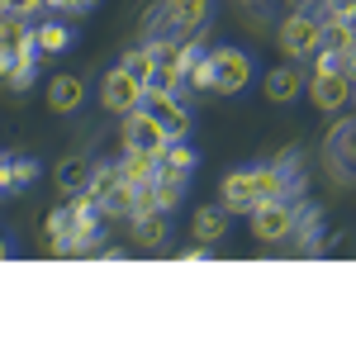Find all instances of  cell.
Returning a JSON list of instances; mask_svg holds the SVG:
<instances>
[{
  "mask_svg": "<svg viewBox=\"0 0 356 356\" xmlns=\"http://www.w3.org/2000/svg\"><path fill=\"white\" fill-rule=\"evenodd\" d=\"M295 195V171L290 166H252V171H228L223 176L219 204L228 214H252L266 200H290Z\"/></svg>",
  "mask_w": 356,
  "mask_h": 356,
  "instance_id": "cell-1",
  "label": "cell"
},
{
  "mask_svg": "<svg viewBox=\"0 0 356 356\" xmlns=\"http://www.w3.org/2000/svg\"><path fill=\"white\" fill-rule=\"evenodd\" d=\"M275 43H280V53L290 57V62L314 57L318 43H323V15H318V10H295V15H285L280 29H275Z\"/></svg>",
  "mask_w": 356,
  "mask_h": 356,
  "instance_id": "cell-2",
  "label": "cell"
},
{
  "mask_svg": "<svg viewBox=\"0 0 356 356\" xmlns=\"http://www.w3.org/2000/svg\"><path fill=\"white\" fill-rule=\"evenodd\" d=\"M209 19V0H162L157 10H147V24L143 33H157L166 29L171 38H186V33H200Z\"/></svg>",
  "mask_w": 356,
  "mask_h": 356,
  "instance_id": "cell-3",
  "label": "cell"
},
{
  "mask_svg": "<svg viewBox=\"0 0 356 356\" xmlns=\"http://www.w3.org/2000/svg\"><path fill=\"white\" fill-rule=\"evenodd\" d=\"M295 214H300L295 200H266V204H257L252 209V238L257 243H285L295 233Z\"/></svg>",
  "mask_w": 356,
  "mask_h": 356,
  "instance_id": "cell-4",
  "label": "cell"
},
{
  "mask_svg": "<svg viewBox=\"0 0 356 356\" xmlns=\"http://www.w3.org/2000/svg\"><path fill=\"white\" fill-rule=\"evenodd\" d=\"M119 138H124V147H134V152H166V129L157 124V114L147 110V105H138V110L124 114V129H119Z\"/></svg>",
  "mask_w": 356,
  "mask_h": 356,
  "instance_id": "cell-5",
  "label": "cell"
},
{
  "mask_svg": "<svg viewBox=\"0 0 356 356\" xmlns=\"http://www.w3.org/2000/svg\"><path fill=\"white\" fill-rule=\"evenodd\" d=\"M100 100H105V110H110V114H119V119H124L129 110H138V105L147 100V86L138 81V76H129L124 67H114L110 76L100 81Z\"/></svg>",
  "mask_w": 356,
  "mask_h": 356,
  "instance_id": "cell-6",
  "label": "cell"
},
{
  "mask_svg": "<svg viewBox=\"0 0 356 356\" xmlns=\"http://www.w3.org/2000/svg\"><path fill=\"white\" fill-rule=\"evenodd\" d=\"M352 90H356V81L347 76V72H314L309 100H314L323 114H342L347 105H352Z\"/></svg>",
  "mask_w": 356,
  "mask_h": 356,
  "instance_id": "cell-7",
  "label": "cell"
},
{
  "mask_svg": "<svg viewBox=\"0 0 356 356\" xmlns=\"http://www.w3.org/2000/svg\"><path fill=\"white\" fill-rule=\"evenodd\" d=\"M143 105L157 114V124L166 129V138H186V134H191V110H186V100H181L176 90L147 86V100H143Z\"/></svg>",
  "mask_w": 356,
  "mask_h": 356,
  "instance_id": "cell-8",
  "label": "cell"
},
{
  "mask_svg": "<svg viewBox=\"0 0 356 356\" xmlns=\"http://www.w3.org/2000/svg\"><path fill=\"white\" fill-rule=\"evenodd\" d=\"M209 62H214V90L219 95H238L252 76V62H247L243 48H214Z\"/></svg>",
  "mask_w": 356,
  "mask_h": 356,
  "instance_id": "cell-9",
  "label": "cell"
},
{
  "mask_svg": "<svg viewBox=\"0 0 356 356\" xmlns=\"http://www.w3.org/2000/svg\"><path fill=\"white\" fill-rule=\"evenodd\" d=\"M166 238H171V209H143L129 219V243L143 247V252L166 247Z\"/></svg>",
  "mask_w": 356,
  "mask_h": 356,
  "instance_id": "cell-10",
  "label": "cell"
},
{
  "mask_svg": "<svg viewBox=\"0 0 356 356\" xmlns=\"http://www.w3.org/2000/svg\"><path fill=\"white\" fill-rule=\"evenodd\" d=\"M228 228H233V214H228L223 204H200L195 219H191V238L204 243V247H214V243L228 238Z\"/></svg>",
  "mask_w": 356,
  "mask_h": 356,
  "instance_id": "cell-11",
  "label": "cell"
},
{
  "mask_svg": "<svg viewBox=\"0 0 356 356\" xmlns=\"http://www.w3.org/2000/svg\"><path fill=\"white\" fill-rule=\"evenodd\" d=\"M157 171H162V152H134V147H124V157H119V176H124L129 186H147V181H157Z\"/></svg>",
  "mask_w": 356,
  "mask_h": 356,
  "instance_id": "cell-12",
  "label": "cell"
},
{
  "mask_svg": "<svg viewBox=\"0 0 356 356\" xmlns=\"http://www.w3.org/2000/svg\"><path fill=\"white\" fill-rule=\"evenodd\" d=\"M81 100H86L81 76H53V81H48V105H53V114H76Z\"/></svg>",
  "mask_w": 356,
  "mask_h": 356,
  "instance_id": "cell-13",
  "label": "cell"
},
{
  "mask_svg": "<svg viewBox=\"0 0 356 356\" xmlns=\"http://www.w3.org/2000/svg\"><path fill=\"white\" fill-rule=\"evenodd\" d=\"M90 157H81V152H72V157H62L57 162V171H53V181H57V191H67V195H76V191H86L90 186Z\"/></svg>",
  "mask_w": 356,
  "mask_h": 356,
  "instance_id": "cell-14",
  "label": "cell"
},
{
  "mask_svg": "<svg viewBox=\"0 0 356 356\" xmlns=\"http://www.w3.org/2000/svg\"><path fill=\"white\" fill-rule=\"evenodd\" d=\"M300 95H304L300 67H275L271 76H266V100H275V105H290V100H300Z\"/></svg>",
  "mask_w": 356,
  "mask_h": 356,
  "instance_id": "cell-15",
  "label": "cell"
},
{
  "mask_svg": "<svg viewBox=\"0 0 356 356\" xmlns=\"http://www.w3.org/2000/svg\"><path fill=\"white\" fill-rule=\"evenodd\" d=\"M100 214H105V219H114V223H129V219L138 214V195H134V186H129V181H119V186H114V191L100 200Z\"/></svg>",
  "mask_w": 356,
  "mask_h": 356,
  "instance_id": "cell-16",
  "label": "cell"
},
{
  "mask_svg": "<svg viewBox=\"0 0 356 356\" xmlns=\"http://www.w3.org/2000/svg\"><path fill=\"white\" fill-rule=\"evenodd\" d=\"M33 48H38V57H53V53H62V48H72V29L57 24V19L33 24Z\"/></svg>",
  "mask_w": 356,
  "mask_h": 356,
  "instance_id": "cell-17",
  "label": "cell"
},
{
  "mask_svg": "<svg viewBox=\"0 0 356 356\" xmlns=\"http://www.w3.org/2000/svg\"><path fill=\"white\" fill-rule=\"evenodd\" d=\"M323 53H352L356 48V29L352 19H323Z\"/></svg>",
  "mask_w": 356,
  "mask_h": 356,
  "instance_id": "cell-18",
  "label": "cell"
},
{
  "mask_svg": "<svg viewBox=\"0 0 356 356\" xmlns=\"http://www.w3.org/2000/svg\"><path fill=\"white\" fill-rule=\"evenodd\" d=\"M186 181H191V176H176V171H157V181H152V191H157V204H162V209H176V204L186 200Z\"/></svg>",
  "mask_w": 356,
  "mask_h": 356,
  "instance_id": "cell-19",
  "label": "cell"
},
{
  "mask_svg": "<svg viewBox=\"0 0 356 356\" xmlns=\"http://www.w3.org/2000/svg\"><path fill=\"white\" fill-rule=\"evenodd\" d=\"M162 171H176V176H191V171H195V147L186 143V138H171V143H166Z\"/></svg>",
  "mask_w": 356,
  "mask_h": 356,
  "instance_id": "cell-20",
  "label": "cell"
},
{
  "mask_svg": "<svg viewBox=\"0 0 356 356\" xmlns=\"http://www.w3.org/2000/svg\"><path fill=\"white\" fill-rule=\"evenodd\" d=\"M318 233H323V214L309 209V204H300V214H295V233H290V238H295L300 247H314V243H318Z\"/></svg>",
  "mask_w": 356,
  "mask_h": 356,
  "instance_id": "cell-21",
  "label": "cell"
},
{
  "mask_svg": "<svg viewBox=\"0 0 356 356\" xmlns=\"http://www.w3.org/2000/svg\"><path fill=\"white\" fill-rule=\"evenodd\" d=\"M186 86L191 90H214V62H209V53H195L186 62Z\"/></svg>",
  "mask_w": 356,
  "mask_h": 356,
  "instance_id": "cell-22",
  "label": "cell"
},
{
  "mask_svg": "<svg viewBox=\"0 0 356 356\" xmlns=\"http://www.w3.org/2000/svg\"><path fill=\"white\" fill-rule=\"evenodd\" d=\"M119 181H124V176H119V162H114V166H95V171H90V186H86V191L95 195V204H100V200H105V195H110Z\"/></svg>",
  "mask_w": 356,
  "mask_h": 356,
  "instance_id": "cell-23",
  "label": "cell"
},
{
  "mask_svg": "<svg viewBox=\"0 0 356 356\" xmlns=\"http://www.w3.org/2000/svg\"><path fill=\"white\" fill-rule=\"evenodd\" d=\"M119 67H124L129 76H138L143 86H152V53H147V43H143V48H134V53L124 57Z\"/></svg>",
  "mask_w": 356,
  "mask_h": 356,
  "instance_id": "cell-24",
  "label": "cell"
},
{
  "mask_svg": "<svg viewBox=\"0 0 356 356\" xmlns=\"http://www.w3.org/2000/svg\"><path fill=\"white\" fill-rule=\"evenodd\" d=\"M33 176H38V162H29V157H10V176H5V186L10 191H24V186H33Z\"/></svg>",
  "mask_w": 356,
  "mask_h": 356,
  "instance_id": "cell-25",
  "label": "cell"
},
{
  "mask_svg": "<svg viewBox=\"0 0 356 356\" xmlns=\"http://www.w3.org/2000/svg\"><path fill=\"white\" fill-rule=\"evenodd\" d=\"M33 76H38V57H24V62H15V72H10L0 86H10V90H29Z\"/></svg>",
  "mask_w": 356,
  "mask_h": 356,
  "instance_id": "cell-26",
  "label": "cell"
},
{
  "mask_svg": "<svg viewBox=\"0 0 356 356\" xmlns=\"http://www.w3.org/2000/svg\"><path fill=\"white\" fill-rule=\"evenodd\" d=\"M10 15H24V19H38L43 10H53V0H5Z\"/></svg>",
  "mask_w": 356,
  "mask_h": 356,
  "instance_id": "cell-27",
  "label": "cell"
},
{
  "mask_svg": "<svg viewBox=\"0 0 356 356\" xmlns=\"http://www.w3.org/2000/svg\"><path fill=\"white\" fill-rule=\"evenodd\" d=\"M318 15H323V19H347V15H356V0H323Z\"/></svg>",
  "mask_w": 356,
  "mask_h": 356,
  "instance_id": "cell-28",
  "label": "cell"
},
{
  "mask_svg": "<svg viewBox=\"0 0 356 356\" xmlns=\"http://www.w3.org/2000/svg\"><path fill=\"white\" fill-rule=\"evenodd\" d=\"M90 0H53V10H62V15H81Z\"/></svg>",
  "mask_w": 356,
  "mask_h": 356,
  "instance_id": "cell-29",
  "label": "cell"
},
{
  "mask_svg": "<svg viewBox=\"0 0 356 356\" xmlns=\"http://www.w3.org/2000/svg\"><path fill=\"white\" fill-rule=\"evenodd\" d=\"M204 257H209V252H204V243H195L191 252H181V261H204Z\"/></svg>",
  "mask_w": 356,
  "mask_h": 356,
  "instance_id": "cell-30",
  "label": "cell"
},
{
  "mask_svg": "<svg viewBox=\"0 0 356 356\" xmlns=\"http://www.w3.org/2000/svg\"><path fill=\"white\" fill-rule=\"evenodd\" d=\"M5 176H10V157H5V152H0V195L10 191V186H5Z\"/></svg>",
  "mask_w": 356,
  "mask_h": 356,
  "instance_id": "cell-31",
  "label": "cell"
},
{
  "mask_svg": "<svg viewBox=\"0 0 356 356\" xmlns=\"http://www.w3.org/2000/svg\"><path fill=\"white\" fill-rule=\"evenodd\" d=\"M300 10H323V0H295Z\"/></svg>",
  "mask_w": 356,
  "mask_h": 356,
  "instance_id": "cell-32",
  "label": "cell"
},
{
  "mask_svg": "<svg viewBox=\"0 0 356 356\" xmlns=\"http://www.w3.org/2000/svg\"><path fill=\"white\" fill-rule=\"evenodd\" d=\"M347 76L356 81V48H352V57H347Z\"/></svg>",
  "mask_w": 356,
  "mask_h": 356,
  "instance_id": "cell-33",
  "label": "cell"
},
{
  "mask_svg": "<svg viewBox=\"0 0 356 356\" xmlns=\"http://www.w3.org/2000/svg\"><path fill=\"white\" fill-rule=\"evenodd\" d=\"M5 257H10V243H5V238H0V261H5Z\"/></svg>",
  "mask_w": 356,
  "mask_h": 356,
  "instance_id": "cell-34",
  "label": "cell"
},
{
  "mask_svg": "<svg viewBox=\"0 0 356 356\" xmlns=\"http://www.w3.org/2000/svg\"><path fill=\"white\" fill-rule=\"evenodd\" d=\"M352 105H356V90H352Z\"/></svg>",
  "mask_w": 356,
  "mask_h": 356,
  "instance_id": "cell-35",
  "label": "cell"
}]
</instances>
